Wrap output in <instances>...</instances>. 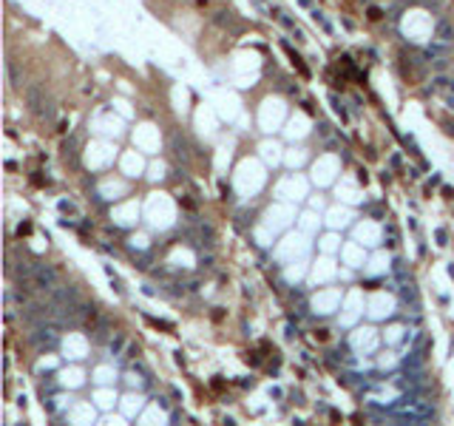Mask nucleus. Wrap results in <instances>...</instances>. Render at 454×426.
Here are the masks:
<instances>
[{
    "label": "nucleus",
    "mask_w": 454,
    "mask_h": 426,
    "mask_svg": "<svg viewBox=\"0 0 454 426\" xmlns=\"http://www.w3.org/2000/svg\"><path fill=\"white\" fill-rule=\"evenodd\" d=\"M31 341H34L37 347H54V344H57V333L51 327H40V330H37V335H31Z\"/></svg>",
    "instance_id": "f257e3e1"
}]
</instances>
